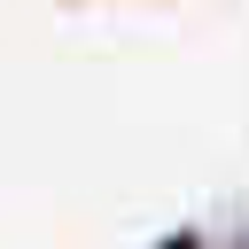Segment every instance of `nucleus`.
Returning <instances> with one entry per match:
<instances>
[{
	"instance_id": "obj_1",
	"label": "nucleus",
	"mask_w": 249,
	"mask_h": 249,
	"mask_svg": "<svg viewBox=\"0 0 249 249\" xmlns=\"http://www.w3.org/2000/svg\"><path fill=\"white\" fill-rule=\"evenodd\" d=\"M156 249H202V241H195V233H163Z\"/></svg>"
},
{
	"instance_id": "obj_2",
	"label": "nucleus",
	"mask_w": 249,
	"mask_h": 249,
	"mask_svg": "<svg viewBox=\"0 0 249 249\" xmlns=\"http://www.w3.org/2000/svg\"><path fill=\"white\" fill-rule=\"evenodd\" d=\"M233 249H249V233H241V241H233Z\"/></svg>"
}]
</instances>
